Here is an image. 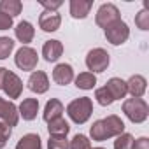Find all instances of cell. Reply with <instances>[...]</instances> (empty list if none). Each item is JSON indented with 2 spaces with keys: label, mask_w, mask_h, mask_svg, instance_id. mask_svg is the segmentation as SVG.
Listing matches in <instances>:
<instances>
[{
  "label": "cell",
  "mask_w": 149,
  "mask_h": 149,
  "mask_svg": "<svg viewBox=\"0 0 149 149\" xmlns=\"http://www.w3.org/2000/svg\"><path fill=\"white\" fill-rule=\"evenodd\" d=\"M93 112V102L91 98L88 97H81V98H76V100H72L67 107V114L68 118L74 121V123H77V125H83L90 119Z\"/></svg>",
  "instance_id": "obj_1"
},
{
  "label": "cell",
  "mask_w": 149,
  "mask_h": 149,
  "mask_svg": "<svg viewBox=\"0 0 149 149\" xmlns=\"http://www.w3.org/2000/svg\"><path fill=\"white\" fill-rule=\"evenodd\" d=\"M123 112L132 123H144L149 114V107L142 98H128L123 102Z\"/></svg>",
  "instance_id": "obj_2"
},
{
  "label": "cell",
  "mask_w": 149,
  "mask_h": 149,
  "mask_svg": "<svg viewBox=\"0 0 149 149\" xmlns=\"http://www.w3.org/2000/svg\"><path fill=\"white\" fill-rule=\"evenodd\" d=\"M105 37H107V40L111 44L119 46V44L126 42V39L130 37V28H128V25L125 21L118 19V21H114L112 25H109L105 28Z\"/></svg>",
  "instance_id": "obj_3"
},
{
  "label": "cell",
  "mask_w": 149,
  "mask_h": 149,
  "mask_svg": "<svg viewBox=\"0 0 149 149\" xmlns=\"http://www.w3.org/2000/svg\"><path fill=\"white\" fill-rule=\"evenodd\" d=\"M86 67L93 72H104L109 67V53L102 47H95L86 56Z\"/></svg>",
  "instance_id": "obj_4"
},
{
  "label": "cell",
  "mask_w": 149,
  "mask_h": 149,
  "mask_svg": "<svg viewBox=\"0 0 149 149\" xmlns=\"http://www.w3.org/2000/svg\"><path fill=\"white\" fill-rule=\"evenodd\" d=\"M14 61H16V65L21 70H33L37 67L39 56H37V51L35 49H32L28 46H23L21 49H18V53L14 56Z\"/></svg>",
  "instance_id": "obj_5"
},
{
  "label": "cell",
  "mask_w": 149,
  "mask_h": 149,
  "mask_svg": "<svg viewBox=\"0 0 149 149\" xmlns=\"http://www.w3.org/2000/svg\"><path fill=\"white\" fill-rule=\"evenodd\" d=\"M121 19L119 18V11L116 6L112 4H104L100 6V9L97 11V25L102 26V28H107L109 25H112L114 21Z\"/></svg>",
  "instance_id": "obj_6"
},
{
  "label": "cell",
  "mask_w": 149,
  "mask_h": 149,
  "mask_svg": "<svg viewBox=\"0 0 149 149\" xmlns=\"http://www.w3.org/2000/svg\"><path fill=\"white\" fill-rule=\"evenodd\" d=\"M2 90L9 95V98H19V95L23 91V83L14 72L7 70L4 76V81H2Z\"/></svg>",
  "instance_id": "obj_7"
},
{
  "label": "cell",
  "mask_w": 149,
  "mask_h": 149,
  "mask_svg": "<svg viewBox=\"0 0 149 149\" xmlns=\"http://www.w3.org/2000/svg\"><path fill=\"white\" fill-rule=\"evenodd\" d=\"M102 123V133H104V139H109V137H116V135H121L123 130H125V123L121 121V118L118 116H107L105 119H100Z\"/></svg>",
  "instance_id": "obj_8"
},
{
  "label": "cell",
  "mask_w": 149,
  "mask_h": 149,
  "mask_svg": "<svg viewBox=\"0 0 149 149\" xmlns=\"http://www.w3.org/2000/svg\"><path fill=\"white\" fill-rule=\"evenodd\" d=\"M0 119H4L6 125H9L11 128L18 125V107L13 102H7L4 98H0Z\"/></svg>",
  "instance_id": "obj_9"
},
{
  "label": "cell",
  "mask_w": 149,
  "mask_h": 149,
  "mask_svg": "<svg viewBox=\"0 0 149 149\" xmlns=\"http://www.w3.org/2000/svg\"><path fill=\"white\" fill-rule=\"evenodd\" d=\"M28 88H30L33 93H37V95L46 93V91L49 90V79H47V76H46L44 72H40V70L32 72V76H30V79H28Z\"/></svg>",
  "instance_id": "obj_10"
},
{
  "label": "cell",
  "mask_w": 149,
  "mask_h": 149,
  "mask_svg": "<svg viewBox=\"0 0 149 149\" xmlns=\"http://www.w3.org/2000/svg\"><path fill=\"white\" fill-rule=\"evenodd\" d=\"M53 79H54V83L60 84V86H65V84L72 83V79H74V68H72L68 63H60V65H56L54 70H53Z\"/></svg>",
  "instance_id": "obj_11"
},
{
  "label": "cell",
  "mask_w": 149,
  "mask_h": 149,
  "mask_svg": "<svg viewBox=\"0 0 149 149\" xmlns=\"http://www.w3.org/2000/svg\"><path fill=\"white\" fill-rule=\"evenodd\" d=\"M61 25V18L58 13H49V11H44L39 18V26L44 30V32H56Z\"/></svg>",
  "instance_id": "obj_12"
},
{
  "label": "cell",
  "mask_w": 149,
  "mask_h": 149,
  "mask_svg": "<svg viewBox=\"0 0 149 149\" xmlns=\"http://www.w3.org/2000/svg\"><path fill=\"white\" fill-rule=\"evenodd\" d=\"M91 7H93L91 0H72L70 2V14L76 19H83L90 14Z\"/></svg>",
  "instance_id": "obj_13"
},
{
  "label": "cell",
  "mask_w": 149,
  "mask_h": 149,
  "mask_svg": "<svg viewBox=\"0 0 149 149\" xmlns=\"http://www.w3.org/2000/svg\"><path fill=\"white\" fill-rule=\"evenodd\" d=\"M63 53V46L60 40H47L42 46V56L46 58V61H56Z\"/></svg>",
  "instance_id": "obj_14"
},
{
  "label": "cell",
  "mask_w": 149,
  "mask_h": 149,
  "mask_svg": "<svg viewBox=\"0 0 149 149\" xmlns=\"http://www.w3.org/2000/svg\"><path fill=\"white\" fill-rule=\"evenodd\" d=\"M146 88H147V83H146V79L142 76H132L130 81L126 83V91L133 98H140L146 93Z\"/></svg>",
  "instance_id": "obj_15"
},
{
  "label": "cell",
  "mask_w": 149,
  "mask_h": 149,
  "mask_svg": "<svg viewBox=\"0 0 149 149\" xmlns=\"http://www.w3.org/2000/svg\"><path fill=\"white\" fill-rule=\"evenodd\" d=\"M105 88H107V91L111 93V97H112L114 100H121V98H125V95L128 93V91H126V83H125L123 79H119V77L109 79V83L105 84Z\"/></svg>",
  "instance_id": "obj_16"
},
{
  "label": "cell",
  "mask_w": 149,
  "mask_h": 149,
  "mask_svg": "<svg viewBox=\"0 0 149 149\" xmlns=\"http://www.w3.org/2000/svg\"><path fill=\"white\" fill-rule=\"evenodd\" d=\"M18 111H19L18 114H21L23 119L32 121V119H35V116H37V111H39V100H37V98H25Z\"/></svg>",
  "instance_id": "obj_17"
},
{
  "label": "cell",
  "mask_w": 149,
  "mask_h": 149,
  "mask_svg": "<svg viewBox=\"0 0 149 149\" xmlns=\"http://www.w3.org/2000/svg\"><path fill=\"white\" fill-rule=\"evenodd\" d=\"M14 32H16L18 40L23 42V44L32 42V39H33V35H35V30H33L32 23H28V21H21V23H18V26L14 28Z\"/></svg>",
  "instance_id": "obj_18"
},
{
  "label": "cell",
  "mask_w": 149,
  "mask_h": 149,
  "mask_svg": "<svg viewBox=\"0 0 149 149\" xmlns=\"http://www.w3.org/2000/svg\"><path fill=\"white\" fill-rule=\"evenodd\" d=\"M61 114H63V105H61V102L56 100V98H51V100L46 104L44 119L49 123V121H53V119H56V118H61Z\"/></svg>",
  "instance_id": "obj_19"
},
{
  "label": "cell",
  "mask_w": 149,
  "mask_h": 149,
  "mask_svg": "<svg viewBox=\"0 0 149 149\" xmlns=\"http://www.w3.org/2000/svg\"><path fill=\"white\" fill-rule=\"evenodd\" d=\"M16 149H42V146H40V137H39L37 133L23 135V137L18 140Z\"/></svg>",
  "instance_id": "obj_20"
},
{
  "label": "cell",
  "mask_w": 149,
  "mask_h": 149,
  "mask_svg": "<svg viewBox=\"0 0 149 149\" xmlns=\"http://www.w3.org/2000/svg\"><path fill=\"white\" fill-rule=\"evenodd\" d=\"M23 9V4L19 2V0H2L0 2V13H4L11 18L18 16Z\"/></svg>",
  "instance_id": "obj_21"
},
{
  "label": "cell",
  "mask_w": 149,
  "mask_h": 149,
  "mask_svg": "<svg viewBox=\"0 0 149 149\" xmlns=\"http://www.w3.org/2000/svg\"><path fill=\"white\" fill-rule=\"evenodd\" d=\"M47 130H49V135H61V137H67L70 126H68V123H67L63 118H56V119L49 121Z\"/></svg>",
  "instance_id": "obj_22"
},
{
  "label": "cell",
  "mask_w": 149,
  "mask_h": 149,
  "mask_svg": "<svg viewBox=\"0 0 149 149\" xmlns=\"http://www.w3.org/2000/svg\"><path fill=\"white\" fill-rule=\"evenodd\" d=\"M97 84V77L93 72H83L76 77V86L81 90H93Z\"/></svg>",
  "instance_id": "obj_23"
},
{
  "label": "cell",
  "mask_w": 149,
  "mask_h": 149,
  "mask_svg": "<svg viewBox=\"0 0 149 149\" xmlns=\"http://www.w3.org/2000/svg\"><path fill=\"white\" fill-rule=\"evenodd\" d=\"M47 149H68V140H67V137L51 135L49 140H47Z\"/></svg>",
  "instance_id": "obj_24"
},
{
  "label": "cell",
  "mask_w": 149,
  "mask_h": 149,
  "mask_svg": "<svg viewBox=\"0 0 149 149\" xmlns=\"http://www.w3.org/2000/svg\"><path fill=\"white\" fill-rule=\"evenodd\" d=\"M14 49V40L9 37H0V60H6Z\"/></svg>",
  "instance_id": "obj_25"
},
{
  "label": "cell",
  "mask_w": 149,
  "mask_h": 149,
  "mask_svg": "<svg viewBox=\"0 0 149 149\" xmlns=\"http://www.w3.org/2000/svg\"><path fill=\"white\" fill-rule=\"evenodd\" d=\"M68 149H91V144H90L88 137L77 133L76 137L72 139V142L68 144Z\"/></svg>",
  "instance_id": "obj_26"
},
{
  "label": "cell",
  "mask_w": 149,
  "mask_h": 149,
  "mask_svg": "<svg viewBox=\"0 0 149 149\" xmlns=\"http://www.w3.org/2000/svg\"><path fill=\"white\" fill-rule=\"evenodd\" d=\"M95 98H97V102L100 104V105H111L112 102H114V98L111 97V93L107 91V88L104 86V88H98L97 91H95Z\"/></svg>",
  "instance_id": "obj_27"
},
{
  "label": "cell",
  "mask_w": 149,
  "mask_h": 149,
  "mask_svg": "<svg viewBox=\"0 0 149 149\" xmlns=\"http://www.w3.org/2000/svg\"><path fill=\"white\" fill-rule=\"evenodd\" d=\"M132 142H133V137L130 133H121L114 140V149H130Z\"/></svg>",
  "instance_id": "obj_28"
},
{
  "label": "cell",
  "mask_w": 149,
  "mask_h": 149,
  "mask_svg": "<svg viewBox=\"0 0 149 149\" xmlns=\"http://www.w3.org/2000/svg\"><path fill=\"white\" fill-rule=\"evenodd\" d=\"M135 25H137L140 30H149V11H147V9H142V11L135 16Z\"/></svg>",
  "instance_id": "obj_29"
},
{
  "label": "cell",
  "mask_w": 149,
  "mask_h": 149,
  "mask_svg": "<svg viewBox=\"0 0 149 149\" xmlns=\"http://www.w3.org/2000/svg\"><path fill=\"white\" fill-rule=\"evenodd\" d=\"M9 137H11V126L6 123H0V149L6 147Z\"/></svg>",
  "instance_id": "obj_30"
},
{
  "label": "cell",
  "mask_w": 149,
  "mask_h": 149,
  "mask_svg": "<svg viewBox=\"0 0 149 149\" xmlns=\"http://www.w3.org/2000/svg\"><path fill=\"white\" fill-rule=\"evenodd\" d=\"M130 149H149V140H147V137H140V139L133 140Z\"/></svg>",
  "instance_id": "obj_31"
},
{
  "label": "cell",
  "mask_w": 149,
  "mask_h": 149,
  "mask_svg": "<svg viewBox=\"0 0 149 149\" xmlns=\"http://www.w3.org/2000/svg\"><path fill=\"white\" fill-rule=\"evenodd\" d=\"M11 26H13V18L0 13V30H9Z\"/></svg>",
  "instance_id": "obj_32"
},
{
  "label": "cell",
  "mask_w": 149,
  "mask_h": 149,
  "mask_svg": "<svg viewBox=\"0 0 149 149\" xmlns=\"http://www.w3.org/2000/svg\"><path fill=\"white\" fill-rule=\"evenodd\" d=\"M40 4H42V6L46 7V11H49V13H54L56 9L61 7V2H60V0H56V2H47V0H42Z\"/></svg>",
  "instance_id": "obj_33"
},
{
  "label": "cell",
  "mask_w": 149,
  "mask_h": 149,
  "mask_svg": "<svg viewBox=\"0 0 149 149\" xmlns=\"http://www.w3.org/2000/svg\"><path fill=\"white\" fill-rule=\"evenodd\" d=\"M6 72H7V68H2V67H0V88H2V81H4Z\"/></svg>",
  "instance_id": "obj_34"
},
{
  "label": "cell",
  "mask_w": 149,
  "mask_h": 149,
  "mask_svg": "<svg viewBox=\"0 0 149 149\" xmlns=\"http://www.w3.org/2000/svg\"><path fill=\"white\" fill-rule=\"evenodd\" d=\"M93 149H104V147H93Z\"/></svg>",
  "instance_id": "obj_35"
}]
</instances>
